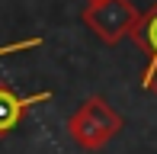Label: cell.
I'll return each mask as SVG.
<instances>
[{
  "instance_id": "cell-6",
  "label": "cell",
  "mask_w": 157,
  "mask_h": 154,
  "mask_svg": "<svg viewBox=\"0 0 157 154\" xmlns=\"http://www.w3.org/2000/svg\"><path fill=\"white\" fill-rule=\"evenodd\" d=\"M141 87L151 90V93L157 96V64H147L144 67V77H141Z\"/></svg>"
},
{
  "instance_id": "cell-3",
  "label": "cell",
  "mask_w": 157,
  "mask_h": 154,
  "mask_svg": "<svg viewBox=\"0 0 157 154\" xmlns=\"http://www.w3.org/2000/svg\"><path fill=\"white\" fill-rule=\"evenodd\" d=\"M48 100H52V90H42V93L23 96V93H16L10 83H0V138L10 135V132L23 122V116L29 113L32 106L48 103Z\"/></svg>"
},
{
  "instance_id": "cell-1",
  "label": "cell",
  "mask_w": 157,
  "mask_h": 154,
  "mask_svg": "<svg viewBox=\"0 0 157 154\" xmlns=\"http://www.w3.org/2000/svg\"><path fill=\"white\" fill-rule=\"evenodd\" d=\"M125 129V119L103 100V96H90L71 113L67 132L74 138V144H80L83 151H99Z\"/></svg>"
},
{
  "instance_id": "cell-5",
  "label": "cell",
  "mask_w": 157,
  "mask_h": 154,
  "mask_svg": "<svg viewBox=\"0 0 157 154\" xmlns=\"http://www.w3.org/2000/svg\"><path fill=\"white\" fill-rule=\"evenodd\" d=\"M42 39H23V42H10V45H0V55H13V52H29V48H39Z\"/></svg>"
},
{
  "instance_id": "cell-2",
  "label": "cell",
  "mask_w": 157,
  "mask_h": 154,
  "mask_svg": "<svg viewBox=\"0 0 157 154\" xmlns=\"http://www.w3.org/2000/svg\"><path fill=\"white\" fill-rule=\"evenodd\" d=\"M138 19L141 13L132 0H103V3H87L83 10L87 29H93V36L106 45H119L122 39L135 36Z\"/></svg>"
},
{
  "instance_id": "cell-7",
  "label": "cell",
  "mask_w": 157,
  "mask_h": 154,
  "mask_svg": "<svg viewBox=\"0 0 157 154\" xmlns=\"http://www.w3.org/2000/svg\"><path fill=\"white\" fill-rule=\"evenodd\" d=\"M87 3H103V0H87Z\"/></svg>"
},
{
  "instance_id": "cell-4",
  "label": "cell",
  "mask_w": 157,
  "mask_h": 154,
  "mask_svg": "<svg viewBox=\"0 0 157 154\" xmlns=\"http://www.w3.org/2000/svg\"><path fill=\"white\" fill-rule=\"evenodd\" d=\"M135 42L141 45V52L147 55V64H157V0L151 3V10L141 13L138 29H135Z\"/></svg>"
}]
</instances>
